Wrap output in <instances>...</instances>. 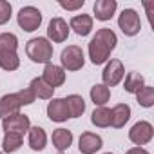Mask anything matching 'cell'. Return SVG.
Returning a JSON list of instances; mask_svg holds the SVG:
<instances>
[{"instance_id": "obj_1", "label": "cell", "mask_w": 154, "mask_h": 154, "mask_svg": "<svg viewBox=\"0 0 154 154\" xmlns=\"http://www.w3.org/2000/svg\"><path fill=\"white\" fill-rule=\"evenodd\" d=\"M116 44H118V36H116V33L112 29H109V27L98 29L96 35L91 38L89 47H87L91 62L94 65L107 63L109 58H111V53L116 49Z\"/></svg>"}, {"instance_id": "obj_2", "label": "cell", "mask_w": 154, "mask_h": 154, "mask_svg": "<svg viewBox=\"0 0 154 154\" xmlns=\"http://www.w3.org/2000/svg\"><path fill=\"white\" fill-rule=\"evenodd\" d=\"M26 54L31 62L35 63H49L53 60V44L45 36H36L31 38L26 44Z\"/></svg>"}, {"instance_id": "obj_3", "label": "cell", "mask_w": 154, "mask_h": 154, "mask_svg": "<svg viewBox=\"0 0 154 154\" xmlns=\"http://www.w3.org/2000/svg\"><path fill=\"white\" fill-rule=\"evenodd\" d=\"M85 63V54L80 45H67L60 54V67L67 71H80Z\"/></svg>"}, {"instance_id": "obj_4", "label": "cell", "mask_w": 154, "mask_h": 154, "mask_svg": "<svg viewBox=\"0 0 154 154\" xmlns=\"http://www.w3.org/2000/svg\"><path fill=\"white\" fill-rule=\"evenodd\" d=\"M42 11L35 6H26L18 11L17 15V22L20 26V29H24L26 33H33L42 26Z\"/></svg>"}, {"instance_id": "obj_5", "label": "cell", "mask_w": 154, "mask_h": 154, "mask_svg": "<svg viewBox=\"0 0 154 154\" xmlns=\"http://www.w3.org/2000/svg\"><path fill=\"white\" fill-rule=\"evenodd\" d=\"M118 27L122 29L125 36H136L141 29V20H140L138 11L132 8H125L118 17Z\"/></svg>"}, {"instance_id": "obj_6", "label": "cell", "mask_w": 154, "mask_h": 154, "mask_svg": "<svg viewBox=\"0 0 154 154\" xmlns=\"http://www.w3.org/2000/svg\"><path fill=\"white\" fill-rule=\"evenodd\" d=\"M152 138H154V127H152V123L147 122V120L136 122V123L131 127V131H129V140H131L136 147H143V145L150 143Z\"/></svg>"}, {"instance_id": "obj_7", "label": "cell", "mask_w": 154, "mask_h": 154, "mask_svg": "<svg viewBox=\"0 0 154 154\" xmlns=\"http://www.w3.org/2000/svg\"><path fill=\"white\" fill-rule=\"evenodd\" d=\"M123 76H125V67H123L122 60L111 58L103 67V72H102V80L103 82L102 84L105 87H114L123 80Z\"/></svg>"}, {"instance_id": "obj_8", "label": "cell", "mask_w": 154, "mask_h": 154, "mask_svg": "<svg viewBox=\"0 0 154 154\" xmlns=\"http://www.w3.org/2000/svg\"><path fill=\"white\" fill-rule=\"evenodd\" d=\"M2 129H4V134L6 132H17V134L24 136L31 129V120L27 114L17 112V114H11V116L2 120Z\"/></svg>"}, {"instance_id": "obj_9", "label": "cell", "mask_w": 154, "mask_h": 154, "mask_svg": "<svg viewBox=\"0 0 154 154\" xmlns=\"http://www.w3.org/2000/svg\"><path fill=\"white\" fill-rule=\"evenodd\" d=\"M69 33H71V29H69V24L62 18V17H54V18H51V22H49V26H47V40L53 44H62V42H65L67 38H69Z\"/></svg>"}, {"instance_id": "obj_10", "label": "cell", "mask_w": 154, "mask_h": 154, "mask_svg": "<svg viewBox=\"0 0 154 154\" xmlns=\"http://www.w3.org/2000/svg\"><path fill=\"white\" fill-rule=\"evenodd\" d=\"M65 78H67V74H65V71H63L60 65H54L53 62H49V63L44 65L42 80H44L47 85H51L53 89L62 87V85L65 84Z\"/></svg>"}, {"instance_id": "obj_11", "label": "cell", "mask_w": 154, "mask_h": 154, "mask_svg": "<svg viewBox=\"0 0 154 154\" xmlns=\"http://www.w3.org/2000/svg\"><path fill=\"white\" fill-rule=\"evenodd\" d=\"M102 147H103V140L96 132H82L78 138L80 154H96Z\"/></svg>"}, {"instance_id": "obj_12", "label": "cell", "mask_w": 154, "mask_h": 154, "mask_svg": "<svg viewBox=\"0 0 154 154\" xmlns=\"http://www.w3.org/2000/svg\"><path fill=\"white\" fill-rule=\"evenodd\" d=\"M45 112H47V118L56 123H63L69 120V111H67V103L63 98H51Z\"/></svg>"}, {"instance_id": "obj_13", "label": "cell", "mask_w": 154, "mask_h": 154, "mask_svg": "<svg viewBox=\"0 0 154 154\" xmlns=\"http://www.w3.org/2000/svg\"><path fill=\"white\" fill-rule=\"evenodd\" d=\"M118 9V2L116 0H96L94 6H93V13H94V18L100 20V22H107L114 17Z\"/></svg>"}, {"instance_id": "obj_14", "label": "cell", "mask_w": 154, "mask_h": 154, "mask_svg": "<svg viewBox=\"0 0 154 154\" xmlns=\"http://www.w3.org/2000/svg\"><path fill=\"white\" fill-rule=\"evenodd\" d=\"M93 17L87 15V13H82V15H74L69 22V29H72L78 36H87L91 31H93Z\"/></svg>"}, {"instance_id": "obj_15", "label": "cell", "mask_w": 154, "mask_h": 154, "mask_svg": "<svg viewBox=\"0 0 154 154\" xmlns=\"http://www.w3.org/2000/svg\"><path fill=\"white\" fill-rule=\"evenodd\" d=\"M22 109V103L17 96V93H11V94H4L2 98H0V118H8L11 114H17L20 112Z\"/></svg>"}, {"instance_id": "obj_16", "label": "cell", "mask_w": 154, "mask_h": 154, "mask_svg": "<svg viewBox=\"0 0 154 154\" xmlns=\"http://www.w3.org/2000/svg\"><path fill=\"white\" fill-rule=\"evenodd\" d=\"M72 132L69 129H54L53 131V136H51V141H53V147L58 150V152H65L71 145H72Z\"/></svg>"}, {"instance_id": "obj_17", "label": "cell", "mask_w": 154, "mask_h": 154, "mask_svg": "<svg viewBox=\"0 0 154 154\" xmlns=\"http://www.w3.org/2000/svg\"><path fill=\"white\" fill-rule=\"evenodd\" d=\"M131 120V107L127 103H118L111 109V127L122 129Z\"/></svg>"}, {"instance_id": "obj_18", "label": "cell", "mask_w": 154, "mask_h": 154, "mask_svg": "<svg viewBox=\"0 0 154 154\" xmlns=\"http://www.w3.org/2000/svg\"><path fill=\"white\" fill-rule=\"evenodd\" d=\"M27 134H29V136H27V143H29L31 150L40 152V150L45 149V145H47V134H45V131H44L42 127L35 125V127H31V129L27 131Z\"/></svg>"}, {"instance_id": "obj_19", "label": "cell", "mask_w": 154, "mask_h": 154, "mask_svg": "<svg viewBox=\"0 0 154 154\" xmlns=\"http://www.w3.org/2000/svg\"><path fill=\"white\" fill-rule=\"evenodd\" d=\"M29 89L33 91L35 98H40V100H51V98L54 96V89H53L51 85H47V84L42 80V76H36V78L31 80Z\"/></svg>"}, {"instance_id": "obj_20", "label": "cell", "mask_w": 154, "mask_h": 154, "mask_svg": "<svg viewBox=\"0 0 154 154\" xmlns=\"http://www.w3.org/2000/svg\"><path fill=\"white\" fill-rule=\"evenodd\" d=\"M67 103V111H69V118H80L85 112V100L80 94H69L63 98Z\"/></svg>"}, {"instance_id": "obj_21", "label": "cell", "mask_w": 154, "mask_h": 154, "mask_svg": "<svg viewBox=\"0 0 154 154\" xmlns=\"http://www.w3.org/2000/svg\"><path fill=\"white\" fill-rule=\"evenodd\" d=\"M91 102L94 103V107H105V103L111 100V89L105 87L103 84H94L91 87Z\"/></svg>"}, {"instance_id": "obj_22", "label": "cell", "mask_w": 154, "mask_h": 154, "mask_svg": "<svg viewBox=\"0 0 154 154\" xmlns=\"http://www.w3.org/2000/svg\"><path fill=\"white\" fill-rule=\"evenodd\" d=\"M22 145H24V136H22V134L6 132V134H4V140H2V152L13 154V152H17Z\"/></svg>"}, {"instance_id": "obj_23", "label": "cell", "mask_w": 154, "mask_h": 154, "mask_svg": "<svg viewBox=\"0 0 154 154\" xmlns=\"http://www.w3.org/2000/svg\"><path fill=\"white\" fill-rule=\"evenodd\" d=\"M91 123L100 129L111 127V109L109 107H96L91 114Z\"/></svg>"}, {"instance_id": "obj_24", "label": "cell", "mask_w": 154, "mask_h": 154, "mask_svg": "<svg viewBox=\"0 0 154 154\" xmlns=\"http://www.w3.org/2000/svg\"><path fill=\"white\" fill-rule=\"evenodd\" d=\"M123 78H125V82H123V89H125L127 93H131V94H136V93L145 85V78H143L140 72H136V71L129 72L127 76H123Z\"/></svg>"}, {"instance_id": "obj_25", "label": "cell", "mask_w": 154, "mask_h": 154, "mask_svg": "<svg viewBox=\"0 0 154 154\" xmlns=\"http://www.w3.org/2000/svg\"><path fill=\"white\" fill-rule=\"evenodd\" d=\"M136 102H138L141 107L150 109V107L154 105V87L145 84V85L136 93Z\"/></svg>"}, {"instance_id": "obj_26", "label": "cell", "mask_w": 154, "mask_h": 154, "mask_svg": "<svg viewBox=\"0 0 154 154\" xmlns=\"http://www.w3.org/2000/svg\"><path fill=\"white\" fill-rule=\"evenodd\" d=\"M18 38L13 33H0V53H17Z\"/></svg>"}, {"instance_id": "obj_27", "label": "cell", "mask_w": 154, "mask_h": 154, "mask_svg": "<svg viewBox=\"0 0 154 154\" xmlns=\"http://www.w3.org/2000/svg\"><path fill=\"white\" fill-rule=\"evenodd\" d=\"M0 67L4 71H17L20 67L18 53H0Z\"/></svg>"}, {"instance_id": "obj_28", "label": "cell", "mask_w": 154, "mask_h": 154, "mask_svg": "<svg viewBox=\"0 0 154 154\" xmlns=\"http://www.w3.org/2000/svg\"><path fill=\"white\" fill-rule=\"evenodd\" d=\"M13 15V8L8 0H0V26H6L11 20Z\"/></svg>"}, {"instance_id": "obj_29", "label": "cell", "mask_w": 154, "mask_h": 154, "mask_svg": "<svg viewBox=\"0 0 154 154\" xmlns=\"http://www.w3.org/2000/svg\"><path fill=\"white\" fill-rule=\"evenodd\" d=\"M85 4V0H58V6L65 11H78Z\"/></svg>"}, {"instance_id": "obj_30", "label": "cell", "mask_w": 154, "mask_h": 154, "mask_svg": "<svg viewBox=\"0 0 154 154\" xmlns=\"http://www.w3.org/2000/svg\"><path fill=\"white\" fill-rule=\"evenodd\" d=\"M17 96H18V100H20V103H22V107L24 105H31L36 98H35V94H33V91L29 89V87H26V89H20V91H17Z\"/></svg>"}, {"instance_id": "obj_31", "label": "cell", "mask_w": 154, "mask_h": 154, "mask_svg": "<svg viewBox=\"0 0 154 154\" xmlns=\"http://www.w3.org/2000/svg\"><path fill=\"white\" fill-rule=\"evenodd\" d=\"M125 154H150L147 149H143V147H132V149H129Z\"/></svg>"}, {"instance_id": "obj_32", "label": "cell", "mask_w": 154, "mask_h": 154, "mask_svg": "<svg viewBox=\"0 0 154 154\" xmlns=\"http://www.w3.org/2000/svg\"><path fill=\"white\" fill-rule=\"evenodd\" d=\"M103 154H112V152H103Z\"/></svg>"}, {"instance_id": "obj_33", "label": "cell", "mask_w": 154, "mask_h": 154, "mask_svg": "<svg viewBox=\"0 0 154 154\" xmlns=\"http://www.w3.org/2000/svg\"><path fill=\"white\" fill-rule=\"evenodd\" d=\"M58 154H65V152H58Z\"/></svg>"}, {"instance_id": "obj_34", "label": "cell", "mask_w": 154, "mask_h": 154, "mask_svg": "<svg viewBox=\"0 0 154 154\" xmlns=\"http://www.w3.org/2000/svg\"><path fill=\"white\" fill-rule=\"evenodd\" d=\"M0 154H4V152H2V150H0Z\"/></svg>"}]
</instances>
